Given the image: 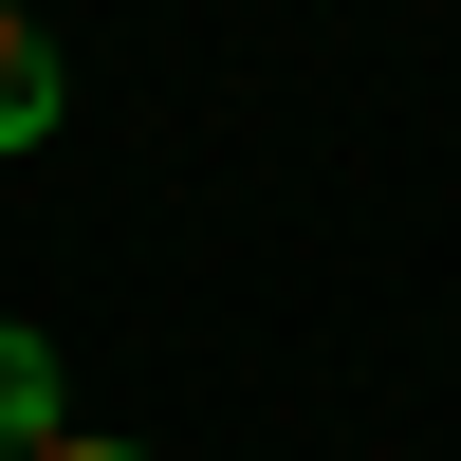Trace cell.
<instances>
[{
    "label": "cell",
    "mask_w": 461,
    "mask_h": 461,
    "mask_svg": "<svg viewBox=\"0 0 461 461\" xmlns=\"http://www.w3.org/2000/svg\"><path fill=\"white\" fill-rule=\"evenodd\" d=\"M0 443H19V461H37V443H56V351H37V332H19V314H0Z\"/></svg>",
    "instance_id": "2"
},
{
    "label": "cell",
    "mask_w": 461,
    "mask_h": 461,
    "mask_svg": "<svg viewBox=\"0 0 461 461\" xmlns=\"http://www.w3.org/2000/svg\"><path fill=\"white\" fill-rule=\"evenodd\" d=\"M37 461H148V443H74V425H56V443H37Z\"/></svg>",
    "instance_id": "3"
},
{
    "label": "cell",
    "mask_w": 461,
    "mask_h": 461,
    "mask_svg": "<svg viewBox=\"0 0 461 461\" xmlns=\"http://www.w3.org/2000/svg\"><path fill=\"white\" fill-rule=\"evenodd\" d=\"M56 93H74V74H56V37L0 0V148H37V130H56Z\"/></svg>",
    "instance_id": "1"
}]
</instances>
